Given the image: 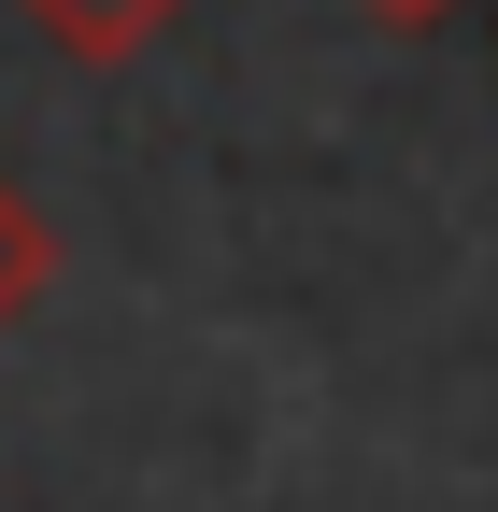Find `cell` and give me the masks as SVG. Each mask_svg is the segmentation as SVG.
<instances>
[{
  "label": "cell",
  "mask_w": 498,
  "mask_h": 512,
  "mask_svg": "<svg viewBox=\"0 0 498 512\" xmlns=\"http://www.w3.org/2000/svg\"><path fill=\"white\" fill-rule=\"evenodd\" d=\"M15 15H29L57 57H72V72H129V57L185 15V0H15Z\"/></svg>",
  "instance_id": "6da1fadb"
},
{
  "label": "cell",
  "mask_w": 498,
  "mask_h": 512,
  "mask_svg": "<svg viewBox=\"0 0 498 512\" xmlns=\"http://www.w3.org/2000/svg\"><path fill=\"white\" fill-rule=\"evenodd\" d=\"M43 285H57V228L15 200V185H0V328H15V313H29Z\"/></svg>",
  "instance_id": "7a4b0ae2"
},
{
  "label": "cell",
  "mask_w": 498,
  "mask_h": 512,
  "mask_svg": "<svg viewBox=\"0 0 498 512\" xmlns=\"http://www.w3.org/2000/svg\"><path fill=\"white\" fill-rule=\"evenodd\" d=\"M370 29H442V15H470V0H356Z\"/></svg>",
  "instance_id": "3957f363"
}]
</instances>
